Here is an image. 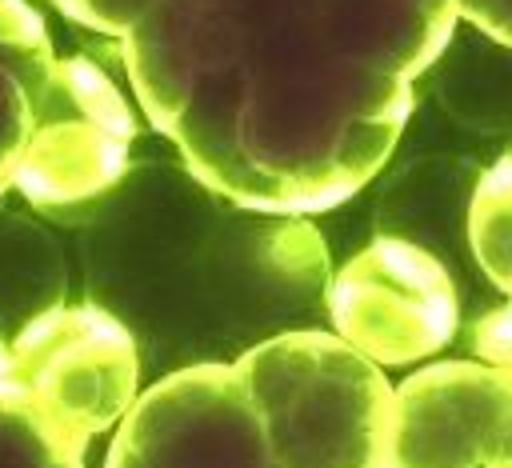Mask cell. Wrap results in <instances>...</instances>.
Returning <instances> with one entry per match:
<instances>
[{
	"mask_svg": "<svg viewBox=\"0 0 512 468\" xmlns=\"http://www.w3.org/2000/svg\"><path fill=\"white\" fill-rule=\"evenodd\" d=\"M124 60L188 172L256 212L348 200L412 112V80L340 52L320 0H152Z\"/></svg>",
	"mask_w": 512,
	"mask_h": 468,
	"instance_id": "obj_1",
	"label": "cell"
},
{
	"mask_svg": "<svg viewBox=\"0 0 512 468\" xmlns=\"http://www.w3.org/2000/svg\"><path fill=\"white\" fill-rule=\"evenodd\" d=\"M104 468H280L232 364H192L136 392Z\"/></svg>",
	"mask_w": 512,
	"mask_h": 468,
	"instance_id": "obj_3",
	"label": "cell"
},
{
	"mask_svg": "<svg viewBox=\"0 0 512 468\" xmlns=\"http://www.w3.org/2000/svg\"><path fill=\"white\" fill-rule=\"evenodd\" d=\"M280 468H376L392 384L340 336L284 332L232 360Z\"/></svg>",
	"mask_w": 512,
	"mask_h": 468,
	"instance_id": "obj_2",
	"label": "cell"
},
{
	"mask_svg": "<svg viewBox=\"0 0 512 468\" xmlns=\"http://www.w3.org/2000/svg\"><path fill=\"white\" fill-rule=\"evenodd\" d=\"M12 384L84 448L112 428L136 396V344L128 328L92 304L48 308L8 340Z\"/></svg>",
	"mask_w": 512,
	"mask_h": 468,
	"instance_id": "obj_4",
	"label": "cell"
},
{
	"mask_svg": "<svg viewBox=\"0 0 512 468\" xmlns=\"http://www.w3.org/2000/svg\"><path fill=\"white\" fill-rule=\"evenodd\" d=\"M4 352L0 340V468H84V444L12 384Z\"/></svg>",
	"mask_w": 512,
	"mask_h": 468,
	"instance_id": "obj_9",
	"label": "cell"
},
{
	"mask_svg": "<svg viewBox=\"0 0 512 468\" xmlns=\"http://www.w3.org/2000/svg\"><path fill=\"white\" fill-rule=\"evenodd\" d=\"M336 336L376 368L440 352L456 336L460 296L440 256L412 240H372L328 288Z\"/></svg>",
	"mask_w": 512,
	"mask_h": 468,
	"instance_id": "obj_5",
	"label": "cell"
},
{
	"mask_svg": "<svg viewBox=\"0 0 512 468\" xmlns=\"http://www.w3.org/2000/svg\"><path fill=\"white\" fill-rule=\"evenodd\" d=\"M64 16L96 28V32H108V36H124L128 24L152 4V0H52Z\"/></svg>",
	"mask_w": 512,
	"mask_h": 468,
	"instance_id": "obj_11",
	"label": "cell"
},
{
	"mask_svg": "<svg viewBox=\"0 0 512 468\" xmlns=\"http://www.w3.org/2000/svg\"><path fill=\"white\" fill-rule=\"evenodd\" d=\"M508 156H500L476 188L472 200V216H468V232H472V252L480 260V268L488 272V280L504 292L508 288V268H512V208H508Z\"/></svg>",
	"mask_w": 512,
	"mask_h": 468,
	"instance_id": "obj_10",
	"label": "cell"
},
{
	"mask_svg": "<svg viewBox=\"0 0 512 468\" xmlns=\"http://www.w3.org/2000/svg\"><path fill=\"white\" fill-rule=\"evenodd\" d=\"M136 140V116L120 88L84 56H56L12 188L40 208H64L108 192Z\"/></svg>",
	"mask_w": 512,
	"mask_h": 468,
	"instance_id": "obj_6",
	"label": "cell"
},
{
	"mask_svg": "<svg viewBox=\"0 0 512 468\" xmlns=\"http://www.w3.org/2000/svg\"><path fill=\"white\" fill-rule=\"evenodd\" d=\"M508 368L440 360L392 384L376 468H508Z\"/></svg>",
	"mask_w": 512,
	"mask_h": 468,
	"instance_id": "obj_7",
	"label": "cell"
},
{
	"mask_svg": "<svg viewBox=\"0 0 512 468\" xmlns=\"http://www.w3.org/2000/svg\"><path fill=\"white\" fill-rule=\"evenodd\" d=\"M456 16H468L492 40H508V0H452Z\"/></svg>",
	"mask_w": 512,
	"mask_h": 468,
	"instance_id": "obj_12",
	"label": "cell"
},
{
	"mask_svg": "<svg viewBox=\"0 0 512 468\" xmlns=\"http://www.w3.org/2000/svg\"><path fill=\"white\" fill-rule=\"evenodd\" d=\"M504 308L500 312H492L488 320H480V352L488 356V364H496V368H504V360H508V340H504Z\"/></svg>",
	"mask_w": 512,
	"mask_h": 468,
	"instance_id": "obj_13",
	"label": "cell"
},
{
	"mask_svg": "<svg viewBox=\"0 0 512 468\" xmlns=\"http://www.w3.org/2000/svg\"><path fill=\"white\" fill-rule=\"evenodd\" d=\"M56 52L28 0H0V192L12 188Z\"/></svg>",
	"mask_w": 512,
	"mask_h": 468,
	"instance_id": "obj_8",
	"label": "cell"
}]
</instances>
